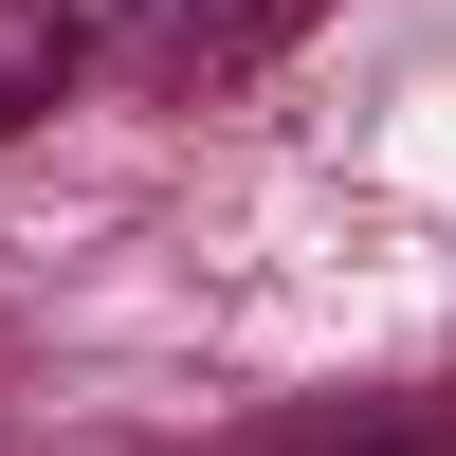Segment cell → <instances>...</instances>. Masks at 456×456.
Listing matches in <instances>:
<instances>
[{
  "mask_svg": "<svg viewBox=\"0 0 456 456\" xmlns=\"http://www.w3.org/2000/svg\"><path fill=\"white\" fill-rule=\"evenodd\" d=\"M73 73V0H0V128H37Z\"/></svg>",
  "mask_w": 456,
  "mask_h": 456,
  "instance_id": "obj_2",
  "label": "cell"
},
{
  "mask_svg": "<svg viewBox=\"0 0 456 456\" xmlns=\"http://www.w3.org/2000/svg\"><path fill=\"white\" fill-rule=\"evenodd\" d=\"M219 456H456V402H292Z\"/></svg>",
  "mask_w": 456,
  "mask_h": 456,
  "instance_id": "obj_1",
  "label": "cell"
}]
</instances>
